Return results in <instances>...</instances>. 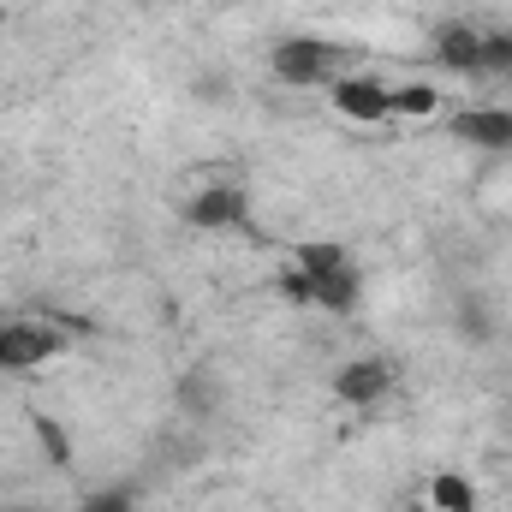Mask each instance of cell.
Wrapping results in <instances>:
<instances>
[{
  "label": "cell",
  "mask_w": 512,
  "mask_h": 512,
  "mask_svg": "<svg viewBox=\"0 0 512 512\" xmlns=\"http://www.w3.org/2000/svg\"><path fill=\"white\" fill-rule=\"evenodd\" d=\"M274 78L292 84V90H334L340 78H358V54L340 48V42H322V36H292L268 54Z\"/></svg>",
  "instance_id": "cell-1"
},
{
  "label": "cell",
  "mask_w": 512,
  "mask_h": 512,
  "mask_svg": "<svg viewBox=\"0 0 512 512\" xmlns=\"http://www.w3.org/2000/svg\"><path fill=\"white\" fill-rule=\"evenodd\" d=\"M280 292H286L292 304H316V310L346 316V310H358V298H364V274H358V262H340V268H322V274L286 268V274H280Z\"/></svg>",
  "instance_id": "cell-2"
},
{
  "label": "cell",
  "mask_w": 512,
  "mask_h": 512,
  "mask_svg": "<svg viewBox=\"0 0 512 512\" xmlns=\"http://www.w3.org/2000/svg\"><path fill=\"white\" fill-rule=\"evenodd\" d=\"M66 352V334L48 322H6L0 328V370H36Z\"/></svg>",
  "instance_id": "cell-3"
},
{
  "label": "cell",
  "mask_w": 512,
  "mask_h": 512,
  "mask_svg": "<svg viewBox=\"0 0 512 512\" xmlns=\"http://www.w3.org/2000/svg\"><path fill=\"white\" fill-rule=\"evenodd\" d=\"M483 42H489V24H465V18H447L435 30V60L459 78H477L483 72Z\"/></svg>",
  "instance_id": "cell-4"
},
{
  "label": "cell",
  "mask_w": 512,
  "mask_h": 512,
  "mask_svg": "<svg viewBox=\"0 0 512 512\" xmlns=\"http://www.w3.org/2000/svg\"><path fill=\"white\" fill-rule=\"evenodd\" d=\"M334 108L346 114V120H358V126H382L393 120V84H376V78H340L334 84Z\"/></svg>",
  "instance_id": "cell-5"
},
{
  "label": "cell",
  "mask_w": 512,
  "mask_h": 512,
  "mask_svg": "<svg viewBox=\"0 0 512 512\" xmlns=\"http://www.w3.org/2000/svg\"><path fill=\"white\" fill-rule=\"evenodd\" d=\"M245 215H251V203H245L239 185H209V191H197V197L185 203V221H191V227H209V233L245 227Z\"/></svg>",
  "instance_id": "cell-6"
},
{
  "label": "cell",
  "mask_w": 512,
  "mask_h": 512,
  "mask_svg": "<svg viewBox=\"0 0 512 512\" xmlns=\"http://www.w3.org/2000/svg\"><path fill=\"white\" fill-rule=\"evenodd\" d=\"M399 382V370L387 364V358H358V364H346L340 376H334V393L346 399V405H382L387 393Z\"/></svg>",
  "instance_id": "cell-7"
},
{
  "label": "cell",
  "mask_w": 512,
  "mask_h": 512,
  "mask_svg": "<svg viewBox=\"0 0 512 512\" xmlns=\"http://www.w3.org/2000/svg\"><path fill=\"white\" fill-rule=\"evenodd\" d=\"M453 137L471 149H512V108H465L453 114Z\"/></svg>",
  "instance_id": "cell-8"
},
{
  "label": "cell",
  "mask_w": 512,
  "mask_h": 512,
  "mask_svg": "<svg viewBox=\"0 0 512 512\" xmlns=\"http://www.w3.org/2000/svg\"><path fill=\"white\" fill-rule=\"evenodd\" d=\"M423 501H429L435 512H477V483H471V477H459V471H435Z\"/></svg>",
  "instance_id": "cell-9"
},
{
  "label": "cell",
  "mask_w": 512,
  "mask_h": 512,
  "mask_svg": "<svg viewBox=\"0 0 512 512\" xmlns=\"http://www.w3.org/2000/svg\"><path fill=\"white\" fill-rule=\"evenodd\" d=\"M441 108V90L435 84H399L393 90V120H423Z\"/></svg>",
  "instance_id": "cell-10"
},
{
  "label": "cell",
  "mask_w": 512,
  "mask_h": 512,
  "mask_svg": "<svg viewBox=\"0 0 512 512\" xmlns=\"http://www.w3.org/2000/svg\"><path fill=\"white\" fill-rule=\"evenodd\" d=\"M78 512H131V489H108V495H96V501H84Z\"/></svg>",
  "instance_id": "cell-11"
},
{
  "label": "cell",
  "mask_w": 512,
  "mask_h": 512,
  "mask_svg": "<svg viewBox=\"0 0 512 512\" xmlns=\"http://www.w3.org/2000/svg\"><path fill=\"white\" fill-rule=\"evenodd\" d=\"M399 512H435V507H429V501H405Z\"/></svg>",
  "instance_id": "cell-12"
}]
</instances>
